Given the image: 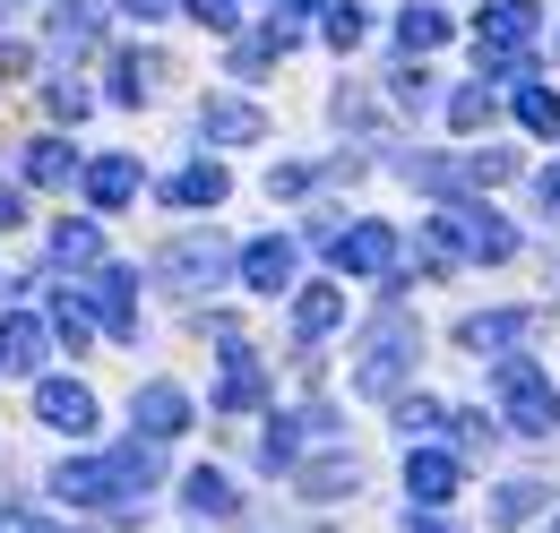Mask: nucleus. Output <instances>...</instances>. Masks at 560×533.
Returning <instances> with one entry per match:
<instances>
[{"instance_id":"obj_25","label":"nucleus","mask_w":560,"mask_h":533,"mask_svg":"<svg viewBox=\"0 0 560 533\" xmlns=\"http://www.w3.org/2000/svg\"><path fill=\"white\" fill-rule=\"evenodd\" d=\"M26 181H44V190L78 181V146L70 138H35V146H26Z\"/></svg>"},{"instance_id":"obj_31","label":"nucleus","mask_w":560,"mask_h":533,"mask_svg":"<svg viewBox=\"0 0 560 533\" xmlns=\"http://www.w3.org/2000/svg\"><path fill=\"white\" fill-rule=\"evenodd\" d=\"M147 95H155V61H147V52H121V61H113V104H147Z\"/></svg>"},{"instance_id":"obj_21","label":"nucleus","mask_w":560,"mask_h":533,"mask_svg":"<svg viewBox=\"0 0 560 533\" xmlns=\"http://www.w3.org/2000/svg\"><path fill=\"white\" fill-rule=\"evenodd\" d=\"M526 328H535V310H483V319L457 328V344H466V353H500V344H517Z\"/></svg>"},{"instance_id":"obj_41","label":"nucleus","mask_w":560,"mask_h":533,"mask_svg":"<svg viewBox=\"0 0 560 533\" xmlns=\"http://www.w3.org/2000/svg\"><path fill=\"white\" fill-rule=\"evenodd\" d=\"M0 78H26V44H0Z\"/></svg>"},{"instance_id":"obj_1","label":"nucleus","mask_w":560,"mask_h":533,"mask_svg":"<svg viewBox=\"0 0 560 533\" xmlns=\"http://www.w3.org/2000/svg\"><path fill=\"white\" fill-rule=\"evenodd\" d=\"M155 482H164V465H155V439H130L121 457H70V465L52 473V490H61L70 508H95V517H130Z\"/></svg>"},{"instance_id":"obj_32","label":"nucleus","mask_w":560,"mask_h":533,"mask_svg":"<svg viewBox=\"0 0 560 533\" xmlns=\"http://www.w3.org/2000/svg\"><path fill=\"white\" fill-rule=\"evenodd\" d=\"M397 430H406V439H431V430H448V404H440V396H397Z\"/></svg>"},{"instance_id":"obj_36","label":"nucleus","mask_w":560,"mask_h":533,"mask_svg":"<svg viewBox=\"0 0 560 533\" xmlns=\"http://www.w3.org/2000/svg\"><path fill=\"white\" fill-rule=\"evenodd\" d=\"M86 104H95V95H86L78 78H61V86H52V112H61V121H86Z\"/></svg>"},{"instance_id":"obj_34","label":"nucleus","mask_w":560,"mask_h":533,"mask_svg":"<svg viewBox=\"0 0 560 533\" xmlns=\"http://www.w3.org/2000/svg\"><path fill=\"white\" fill-rule=\"evenodd\" d=\"M362 35H371V9H362V0H337V9H328V44H337V52H353Z\"/></svg>"},{"instance_id":"obj_5","label":"nucleus","mask_w":560,"mask_h":533,"mask_svg":"<svg viewBox=\"0 0 560 533\" xmlns=\"http://www.w3.org/2000/svg\"><path fill=\"white\" fill-rule=\"evenodd\" d=\"M224 266H233V259H224V241H215V233H190V241L155 250V275H164V293H208Z\"/></svg>"},{"instance_id":"obj_6","label":"nucleus","mask_w":560,"mask_h":533,"mask_svg":"<svg viewBox=\"0 0 560 533\" xmlns=\"http://www.w3.org/2000/svg\"><path fill=\"white\" fill-rule=\"evenodd\" d=\"M293 490L302 499H346V490H362V457L346 439H319V457H293Z\"/></svg>"},{"instance_id":"obj_30","label":"nucleus","mask_w":560,"mask_h":533,"mask_svg":"<svg viewBox=\"0 0 560 533\" xmlns=\"http://www.w3.org/2000/svg\"><path fill=\"white\" fill-rule=\"evenodd\" d=\"M544 499H552V482H500V499H491V517H500V525H526V517H535Z\"/></svg>"},{"instance_id":"obj_33","label":"nucleus","mask_w":560,"mask_h":533,"mask_svg":"<svg viewBox=\"0 0 560 533\" xmlns=\"http://www.w3.org/2000/svg\"><path fill=\"white\" fill-rule=\"evenodd\" d=\"M483 121H491V78H483V86H457V95H448V130L475 138Z\"/></svg>"},{"instance_id":"obj_3","label":"nucleus","mask_w":560,"mask_h":533,"mask_svg":"<svg viewBox=\"0 0 560 533\" xmlns=\"http://www.w3.org/2000/svg\"><path fill=\"white\" fill-rule=\"evenodd\" d=\"M415 319H406V310H380V328L362 335V362H353V388H362V396H397V388H406V370H415Z\"/></svg>"},{"instance_id":"obj_40","label":"nucleus","mask_w":560,"mask_h":533,"mask_svg":"<svg viewBox=\"0 0 560 533\" xmlns=\"http://www.w3.org/2000/svg\"><path fill=\"white\" fill-rule=\"evenodd\" d=\"M0 224H26V190H9V181H0Z\"/></svg>"},{"instance_id":"obj_19","label":"nucleus","mask_w":560,"mask_h":533,"mask_svg":"<svg viewBox=\"0 0 560 533\" xmlns=\"http://www.w3.org/2000/svg\"><path fill=\"white\" fill-rule=\"evenodd\" d=\"M293 44H302V26H293V17H277L268 35H242V44H233V78H268V61L293 52Z\"/></svg>"},{"instance_id":"obj_35","label":"nucleus","mask_w":560,"mask_h":533,"mask_svg":"<svg viewBox=\"0 0 560 533\" xmlns=\"http://www.w3.org/2000/svg\"><path fill=\"white\" fill-rule=\"evenodd\" d=\"M190 17L215 26V35H233V17H242V0H190Z\"/></svg>"},{"instance_id":"obj_45","label":"nucleus","mask_w":560,"mask_h":533,"mask_svg":"<svg viewBox=\"0 0 560 533\" xmlns=\"http://www.w3.org/2000/svg\"><path fill=\"white\" fill-rule=\"evenodd\" d=\"M277 9H284V17H311V9H319V0H277Z\"/></svg>"},{"instance_id":"obj_27","label":"nucleus","mask_w":560,"mask_h":533,"mask_svg":"<svg viewBox=\"0 0 560 533\" xmlns=\"http://www.w3.org/2000/svg\"><path fill=\"white\" fill-rule=\"evenodd\" d=\"M52 266H104V233L95 224H61L52 233Z\"/></svg>"},{"instance_id":"obj_28","label":"nucleus","mask_w":560,"mask_h":533,"mask_svg":"<svg viewBox=\"0 0 560 533\" xmlns=\"http://www.w3.org/2000/svg\"><path fill=\"white\" fill-rule=\"evenodd\" d=\"M52 335L61 344H95V301L86 293H52Z\"/></svg>"},{"instance_id":"obj_12","label":"nucleus","mask_w":560,"mask_h":533,"mask_svg":"<svg viewBox=\"0 0 560 533\" xmlns=\"http://www.w3.org/2000/svg\"><path fill=\"white\" fill-rule=\"evenodd\" d=\"M457 482H466V465L448 457V448H422L406 457V490H415V508H440V499H457Z\"/></svg>"},{"instance_id":"obj_38","label":"nucleus","mask_w":560,"mask_h":533,"mask_svg":"<svg viewBox=\"0 0 560 533\" xmlns=\"http://www.w3.org/2000/svg\"><path fill=\"white\" fill-rule=\"evenodd\" d=\"M268 190H277V199H302V190H311V173H302V164H277V173H268Z\"/></svg>"},{"instance_id":"obj_43","label":"nucleus","mask_w":560,"mask_h":533,"mask_svg":"<svg viewBox=\"0 0 560 533\" xmlns=\"http://www.w3.org/2000/svg\"><path fill=\"white\" fill-rule=\"evenodd\" d=\"M406 533H457V525H448V517H422V508H415V517H406Z\"/></svg>"},{"instance_id":"obj_14","label":"nucleus","mask_w":560,"mask_h":533,"mask_svg":"<svg viewBox=\"0 0 560 533\" xmlns=\"http://www.w3.org/2000/svg\"><path fill=\"white\" fill-rule=\"evenodd\" d=\"M233 266H242V284H250V293H284V284H293V266H302V250H293L284 233H268V241H250Z\"/></svg>"},{"instance_id":"obj_16","label":"nucleus","mask_w":560,"mask_h":533,"mask_svg":"<svg viewBox=\"0 0 560 533\" xmlns=\"http://www.w3.org/2000/svg\"><path fill=\"white\" fill-rule=\"evenodd\" d=\"M44 353H52V319H26V310L0 319V370H44Z\"/></svg>"},{"instance_id":"obj_7","label":"nucleus","mask_w":560,"mask_h":533,"mask_svg":"<svg viewBox=\"0 0 560 533\" xmlns=\"http://www.w3.org/2000/svg\"><path fill=\"white\" fill-rule=\"evenodd\" d=\"M328 250H337L346 275H397V259H406L388 224H337V233H328Z\"/></svg>"},{"instance_id":"obj_42","label":"nucleus","mask_w":560,"mask_h":533,"mask_svg":"<svg viewBox=\"0 0 560 533\" xmlns=\"http://www.w3.org/2000/svg\"><path fill=\"white\" fill-rule=\"evenodd\" d=\"M535 199H544V206H552V215H560V164H552V173H544V181H535Z\"/></svg>"},{"instance_id":"obj_37","label":"nucleus","mask_w":560,"mask_h":533,"mask_svg":"<svg viewBox=\"0 0 560 533\" xmlns=\"http://www.w3.org/2000/svg\"><path fill=\"white\" fill-rule=\"evenodd\" d=\"M448 430H457L466 448H483V439H491V422H483V413H457V404H448Z\"/></svg>"},{"instance_id":"obj_13","label":"nucleus","mask_w":560,"mask_h":533,"mask_svg":"<svg viewBox=\"0 0 560 533\" xmlns=\"http://www.w3.org/2000/svg\"><path fill=\"white\" fill-rule=\"evenodd\" d=\"M35 422H52V430H95V396H86V379H44L35 388Z\"/></svg>"},{"instance_id":"obj_2","label":"nucleus","mask_w":560,"mask_h":533,"mask_svg":"<svg viewBox=\"0 0 560 533\" xmlns=\"http://www.w3.org/2000/svg\"><path fill=\"white\" fill-rule=\"evenodd\" d=\"M491 388H500V413H509V430H526V439H552L560 430V388L526 362V353H500V370H491Z\"/></svg>"},{"instance_id":"obj_17","label":"nucleus","mask_w":560,"mask_h":533,"mask_svg":"<svg viewBox=\"0 0 560 533\" xmlns=\"http://www.w3.org/2000/svg\"><path fill=\"white\" fill-rule=\"evenodd\" d=\"M139 164H130V155H95V164H86V206H104V215H113V206H130L139 199Z\"/></svg>"},{"instance_id":"obj_15","label":"nucleus","mask_w":560,"mask_h":533,"mask_svg":"<svg viewBox=\"0 0 560 533\" xmlns=\"http://www.w3.org/2000/svg\"><path fill=\"white\" fill-rule=\"evenodd\" d=\"M199 130H208L215 146H250V138H268V112H259V104H242V95H208Z\"/></svg>"},{"instance_id":"obj_8","label":"nucleus","mask_w":560,"mask_h":533,"mask_svg":"<svg viewBox=\"0 0 560 533\" xmlns=\"http://www.w3.org/2000/svg\"><path fill=\"white\" fill-rule=\"evenodd\" d=\"M215 362H224V379H215V413H259V396H268L259 353H250L242 335H224V344H215Z\"/></svg>"},{"instance_id":"obj_20","label":"nucleus","mask_w":560,"mask_h":533,"mask_svg":"<svg viewBox=\"0 0 560 533\" xmlns=\"http://www.w3.org/2000/svg\"><path fill=\"white\" fill-rule=\"evenodd\" d=\"M544 26V0H491L483 9V44H535Z\"/></svg>"},{"instance_id":"obj_39","label":"nucleus","mask_w":560,"mask_h":533,"mask_svg":"<svg viewBox=\"0 0 560 533\" xmlns=\"http://www.w3.org/2000/svg\"><path fill=\"white\" fill-rule=\"evenodd\" d=\"M121 17H147V26H155V17H173V0H121Z\"/></svg>"},{"instance_id":"obj_4","label":"nucleus","mask_w":560,"mask_h":533,"mask_svg":"<svg viewBox=\"0 0 560 533\" xmlns=\"http://www.w3.org/2000/svg\"><path fill=\"white\" fill-rule=\"evenodd\" d=\"M431 233H440L457 259H483V266H500L509 250H517V233H509L491 206H475V199H448L440 215H431Z\"/></svg>"},{"instance_id":"obj_26","label":"nucleus","mask_w":560,"mask_h":533,"mask_svg":"<svg viewBox=\"0 0 560 533\" xmlns=\"http://www.w3.org/2000/svg\"><path fill=\"white\" fill-rule=\"evenodd\" d=\"M104 35V0H52V44H95Z\"/></svg>"},{"instance_id":"obj_11","label":"nucleus","mask_w":560,"mask_h":533,"mask_svg":"<svg viewBox=\"0 0 560 533\" xmlns=\"http://www.w3.org/2000/svg\"><path fill=\"white\" fill-rule=\"evenodd\" d=\"M311 439H346V430H337V413H319V404H302V413H277V422H268V465H293Z\"/></svg>"},{"instance_id":"obj_22","label":"nucleus","mask_w":560,"mask_h":533,"mask_svg":"<svg viewBox=\"0 0 560 533\" xmlns=\"http://www.w3.org/2000/svg\"><path fill=\"white\" fill-rule=\"evenodd\" d=\"M337 319H346V293L337 284H302L293 293V335H328Z\"/></svg>"},{"instance_id":"obj_10","label":"nucleus","mask_w":560,"mask_h":533,"mask_svg":"<svg viewBox=\"0 0 560 533\" xmlns=\"http://www.w3.org/2000/svg\"><path fill=\"white\" fill-rule=\"evenodd\" d=\"M130 422H139V439H155V448H164V439H182V430H190L199 413H190V396H182L173 379H155V388H139Z\"/></svg>"},{"instance_id":"obj_29","label":"nucleus","mask_w":560,"mask_h":533,"mask_svg":"<svg viewBox=\"0 0 560 533\" xmlns=\"http://www.w3.org/2000/svg\"><path fill=\"white\" fill-rule=\"evenodd\" d=\"M517 121H526L535 138H560V95H552V86H535V78H526V86H517Z\"/></svg>"},{"instance_id":"obj_18","label":"nucleus","mask_w":560,"mask_h":533,"mask_svg":"<svg viewBox=\"0 0 560 533\" xmlns=\"http://www.w3.org/2000/svg\"><path fill=\"white\" fill-rule=\"evenodd\" d=\"M182 508H190V517H233L242 490H233V473H224V465H199V473H182Z\"/></svg>"},{"instance_id":"obj_44","label":"nucleus","mask_w":560,"mask_h":533,"mask_svg":"<svg viewBox=\"0 0 560 533\" xmlns=\"http://www.w3.org/2000/svg\"><path fill=\"white\" fill-rule=\"evenodd\" d=\"M9 533H61V525H35V517H9Z\"/></svg>"},{"instance_id":"obj_23","label":"nucleus","mask_w":560,"mask_h":533,"mask_svg":"<svg viewBox=\"0 0 560 533\" xmlns=\"http://www.w3.org/2000/svg\"><path fill=\"white\" fill-rule=\"evenodd\" d=\"M397 44H406V52H440V44H448V9L406 0V9H397Z\"/></svg>"},{"instance_id":"obj_9","label":"nucleus","mask_w":560,"mask_h":533,"mask_svg":"<svg viewBox=\"0 0 560 533\" xmlns=\"http://www.w3.org/2000/svg\"><path fill=\"white\" fill-rule=\"evenodd\" d=\"M95 328L104 335H130L139 328V266H95Z\"/></svg>"},{"instance_id":"obj_24","label":"nucleus","mask_w":560,"mask_h":533,"mask_svg":"<svg viewBox=\"0 0 560 533\" xmlns=\"http://www.w3.org/2000/svg\"><path fill=\"white\" fill-rule=\"evenodd\" d=\"M164 199L173 206H224V164H182V173L164 181Z\"/></svg>"}]
</instances>
